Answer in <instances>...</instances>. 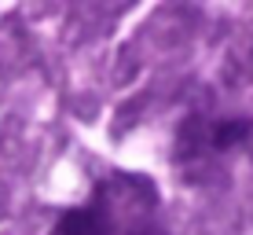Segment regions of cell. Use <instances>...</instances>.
<instances>
[{
	"instance_id": "obj_1",
	"label": "cell",
	"mask_w": 253,
	"mask_h": 235,
	"mask_svg": "<svg viewBox=\"0 0 253 235\" xmlns=\"http://www.w3.org/2000/svg\"><path fill=\"white\" fill-rule=\"evenodd\" d=\"M55 235H118V206L110 180H99L88 202L59 213Z\"/></svg>"
},
{
	"instance_id": "obj_2",
	"label": "cell",
	"mask_w": 253,
	"mask_h": 235,
	"mask_svg": "<svg viewBox=\"0 0 253 235\" xmlns=\"http://www.w3.org/2000/svg\"><path fill=\"white\" fill-rule=\"evenodd\" d=\"M253 133V118L239 114V118H216V121H187L180 147L184 151H209V154H228L231 147L246 143Z\"/></svg>"
},
{
	"instance_id": "obj_3",
	"label": "cell",
	"mask_w": 253,
	"mask_h": 235,
	"mask_svg": "<svg viewBox=\"0 0 253 235\" xmlns=\"http://www.w3.org/2000/svg\"><path fill=\"white\" fill-rule=\"evenodd\" d=\"M125 235H169V232H165V224L154 217V206H151V210H143L136 221H128V232Z\"/></svg>"
}]
</instances>
